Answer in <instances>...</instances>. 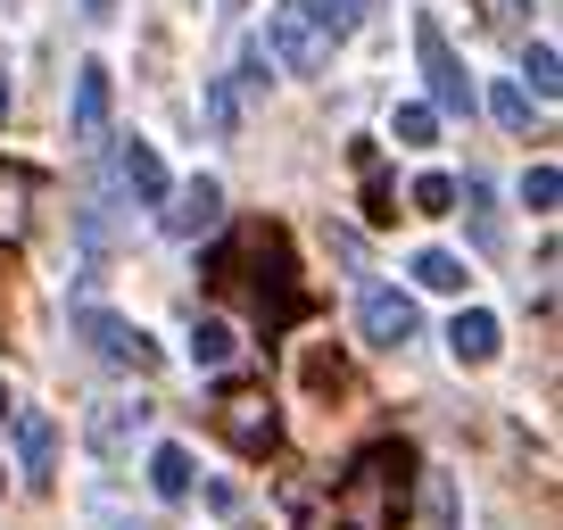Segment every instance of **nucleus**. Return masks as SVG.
I'll use <instances>...</instances> for the list:
<instances>
[{
	"label": "nucleus",
	"mask_w": 563,
	"mask_h": 530,
	"mask_svg": "<svg viewBox=\"0 0 563 530\" xmlns=\"http://www.w3.org/2000/svg\"><path fill=\"white\" fill-rule=\"evenodd\" d=\"M232 356H241V332H232L224 316H208V323L191 332V365H199V373H224Z\"/></svg>",
	"instance_id": "nucleus-11"
},
{
	"label": "nucleus",
	"mask_w": 563,
	"mask_h": 530,
	"mask_svg": "<svg viewBox=\"0 0 563 530\" xmlns=\"http://www.w3.org/2000/svg\"><path fill=\"white\" fill-rule=\"evenodd\" d=\"M0 423H9V382H0Z\"/></svg>",
	"instance_id": "nucleus-28"
},
{
	"label": "nucleus",
	"mask_w": 563,
	"mask_h": 530,
	"mask_svg": "<svg viewBox=\"0 0 563 530\" xmlns=\"http://www.w3.org/2000/svg\"><path fill=\"white\" fill-rule=\"evenodd\" d=\"M365 9H373V0H316V18H323V34H332V42H349L356 25H365Z\"/></svg>",
	"instance_id": "nucleus-19"
},
{
	"label": "nucleus",
	"mask_w": 563,
	"mask_h": 530,
	"mask_svg": "<svg viewBox=\"0 0 563 530\" xmlns=\"http://www.w3.org/2000/svg\"><path fill=\"white\" fill-rule=\"evenodd\" d=\"M108 100H117V84H108V67H100V58H84V67H75V124H67V133H75V142H100V133H108Z\"/></svg>",
	"instance_id": "nucleus-8"
},
{
	"label": "nucleus",
	"mask_w": 563,
	"mask_h": 530,
	"mask_svg": "<svg viewBox=\"0 0 563 530\" xmlns=\"http://www.w3.org/2000/svg\"><path fill=\"white\" fill-rule=\"evenodd\" d=\"M150 489H158V497H191V448L166 440L158 456H150Z\"/></svg>",
	"instance_id": "nucleus-14"
},
{
	"label": "nucleus",
	"mask_w": 563,
	"mask_h": 530,
	"mask_svg": "<svg viewBox=\"0 0 563 530\" xmlns=\"http://www.w3.org/2000/svg\"><path fill=\"white\" fill-rule=\"evenodd\" d=\"M257 51H265V67H282V75H323L340 42L323 34L316 0H282L274 18H265V42H257Z\"/></svg>",
	"instance_id": "nucleus-2"
},
{
	"label": "nucleus",
	"mask_w": 563,
	"mask_h": 530,
	"mask_svg": "<svg viewBox=\"0 0 563 530\" xmlns=\"http://www.w3.org/2000/svg\"><path fill=\"white\" fill-rule=\"evenodd\" d=\"M456 208V175H422L415 183V216H448Z\"/></svg>",
	"instance_id": "nucleus-23"
},
{
	"label": "nucleus",
	"mask_w": 563,
	"mask_h": 530,
	"mask_svg": "<svg viewBox=\"0 0 563 530\" xmlns=\"http://www.w3.org/2000/svg\"><path fill=\"white\" fill-rule=\"evenodd\" d=\"M75 332L91 340V356H108V365H133V373H158V340L141 332V323L108 316V307H75Z\"/></svg>",
	"instance_id": "nucleus-4"
},
{
	"label": "nucleus",
	"mask_w": 563,
	"mask_h": 530,
	"mask_svg": "<svg viewBox=\"0 0 563 530\" xmlns=\"http://www.w3.org/2000/svg\"><path fill=\"white\" fill-rule=\"evenodd\" d=\"M356 323H365L373 349H406V340L422 332V307L406 299V290H389V283H365V299H356Z\"/></svg>",
	"instance_id": "nucleus-6"
},
{
	"label": "nucleus",
	"mask_w": 563,
	"mask_h": 530,
	"mask_svg": "<svg viewBox=\"0 0 563 530\" xmlns=\"http://www.w3.org/2000/svg\"><path fill=\"white\" fill-rule=\"evenodd\" d=\"M464 208H473V232H481V249H497V241H506V232H497V208H489V183H464Z\"/></svg>",
	"instance_id": "nucleus-21"
},
{
	"label": "nucleus",
	"mask_w": 563,
	"mask_h": 530,
	"mask_svg": "<svg viewBox=\"0 0 563 530\" xmlns=\"http://www.w3.org/2000/svg\"><path fill=\"white\" fill-rule=\"evenodd\" d=\"M150 431V407H124V398H108V407H91V456L100 464H124V448Z\"/></svg>",
	"instance_id": "nucleus-9"
},
{
	"label": "nucleus",
	"mask_w": 563,
	"mask_h": 530,
	"mask_svg": "<svg viewBox=\"0 0 563 530\" xmlns=\"http://www.w3.org/2000/svg\"><path fill=\"white\" fill-rule=\"evenodd\" d=\"M415 283H422V290H464L473 274H464L456 249H422V257H415Z\"/></svg>",
	"instance_id": "nucleus-16"
},
{
	"label": "nucleus",
	"mask_w": 563,
	"mask_h": 530,
	"mask_svg": "<svg viewBox=\"0 0 563 530\" xmlns=\"http://www.w3.org/2000/svg\"><path fill=\"white\" fill-rule=\"evenodd\" d=\"M0 124H9V75H0Z\"/></svg>",
	"instance_id": "nucleus-27"
},
{
	"label": "nucleus",
	"mask_w": 563,
	"mask_h": 530,
	"mask_svg": "<svg viewBox=\"0 0 563 530\" xmlns=\"http://www.w3.org/2000/svg\"><path fill=\"white\" fill-rule=\"evenodd\" d=\"M216 431L232 440V456H274V440H282L274 407H265L257 389H232L224 407H216Z\"/></svg>",
	"instance_id": "nucleus-7"
},
{
	"label": "nucleus",
	"mask_w": 563,
	"mask_h": 530,
	"mask_svg": "<svg viewBox=\"0 0 563 530\" xmlns=\"http://www.w3.org/2000/svg\"><path fill=\"white\" fill-rule=\"evenodd\" d=\"M84 18H117V0H84Z\"/></svg>",
	"instance_id": "nucleus-26"
},
{
	"label": "nucleus",
	"mask_w": 563,
	"mask_h": 530,
	"mask_svg": "<svg viewBox=\"0 0 563 530\" xmlns=\"http://www.w3.org/2000/svg\"><path fill=\"white\" fill-rule=\"evenodd\" d=\"M18 440H25V473H34V481H51V456H58V423H51V415H25V431H18Z\"/></svg>",
	"instance_id": "nucleus-17"
},
{
	"label": "nucleus",
	"mask_w": 563,
	"mask_h": 530,
	"mask_svg": "<svg viewBox=\"0 0 563 530\" xmlns=\"http://www.w3.org/2000/svg\"><path fill=\"white\" fill-rule=\"evenodd\" d=\"M415 58H422V84H431V117H473V75H464V58L448 51L440 18H415Z\"/></svg>",
	"instance_id": "nucleus-3"
},
{
	"label": "nucleus",
	"mask_w": 563,
	"mask_h": 530,
	"mask_svg": "<svg viewBox=\"0 0 563 530\" xmlns=\"http://www.w3.org/2000/svg\"><path fill=\"white\" fill-rule=\"evenodd\" d=\"M406 473H415L406 440H373L365 456L340 473V506H356L365 522H398V514H406Z\"/></svg>",
	"instance_id": "nucleus-1"
},
{
	"label": "nucleus",
	"mask_w": 563,
	"mask_h": 530,
	"mask_svg": "<svg viewBox=\"0 0 563 530\" xmlns=\"http://www.w3.org/2000/svg\"><path fill=\"white\" fill-rule=\"evenodd\" d=\"M158 224L175 232V241H199V232H216V224H224V183H216V175H191L183 191L158 199Z\"/></svg>",
	"instance_id": "nucleus-5"
},
{
	"label": "nucleus",
	"mask_w": 563,
	"mask_h": 530,
	"mask_svg": "<svg viewBox=\"0 0 563 530\" xmlns=\"http://www.w3.org/2000/svg\"><path fill=\"white\" fill-rule=\"evenodd\" d=\"M497 340H506V332H497V316H489V307H464V316L448 323V349H456V365H489V356H497Z\"/></svg>",
	"instance_id": "nucleus-10"
},
{
	"label": "nucleus",
	"mask_w": 563,
	"mask_h": 530,
	"mask_svg": "<svg viewBox=\"0 0 563 530\" xmlns=\"http://www.w3.org/2000/svg\"><path fill=\"white\" fill-rule=\"evenodd\" d=\"M522 75H530V91H539V100H555V84H563V75H555V42H530V51H522Z\"/></svg>",
	"instance_id": "nucleus-20"
},
{
	"label": "nucleus",
	"mask_w": 563,
	"mask_h": 530,
	"mask_svg": "<svg viewBox=\"0 0 563 530\" xmlns=\"http://www.w3.org/2000/svg\"><path fill=\"white\" fill-rule=\"evenodd\" d=\"M555 199H563V175H555V166H530V175H522V208H530V216H547Z\"/></svg>",
	"instance_id": "nucleus-22"
},
{
	"label": "nucleus",
	"mask_w": 563,
	"mask_h": 530,
	"mask_svg": "<svg viewBox=\"0 0 563 530\" xmlns=\"http://www.w3.org/2000/svg\"><path fill=\"white\" fill-rule=\"evenodd\" d=\"M340 382H349V365H340L332 349H316V356H307V389H340Z\"/></svg>",
	"instance_id": "nucleus-25"
},
{
	"label": "nucleus",
	"mask_w": 563,
	"mask_h": 530,
	"mask_svg": "<svg viewBox=\"0 0 563 530\" xmlns=\"http://www.w3.org/2000/svg\"><path fill=\"white\" fill-rule=\"evenodd\" d=\"M489 108H497V124H506V133H522V124H530V91H522V84H497Z\"/></svg>",
	"instance_id": "nucleus-24"
},
{
	"label": "nucleus",
	"mask_w": 563,
	"mask_h": 530,
	"mask_svg": "<svg viewBox=\"0 0 563 530\" xmlns=\"http://www.w3.org/2000/svg\"><path fill=\"white\" fill-rule=\"evenodd\" d=\"M356 175H365V216L373 224H398V191H389V175H382L373 150H356Z\"/></svg>",
	"instance_id": "nucleus-15"
},
{
	"label": "nucleus",
	"mask_w": 563,
	"mask_h": 530,
	"mask_svg": "<svg viewBox=\"0 0 563 530\" xmlns=\"http://www.w3.org/2000/svg\"><path fill=\"white\" fill-rule=\"evenodd\" d=\"M389 133H398V150H431V142H440V117H431L422 100H406L398 117H389Z\"/></svg>",
	"instance_id": "nucleus-18"
},
{
	"label": "nucleus",
	"mask_w": 563,
	"mask_h": 530,
	"mask_svg": "<svg viewBox=\"0 0 563 530\" xmlns=\"http://www.w3.org/2000/svg\"><path fill=\"white\" fill-rule=\"evenodd\" d=\"M224 9H249V0H224Z\"/></svg>",
	"instance_id": "nucleus-29"
},
{
	"label": "nucleus",
	"mask_w": 563,
	"mask_h": 530,
	"mask_svg": "<svg viewBox=\"0 0 563 530\" xmlns=\"http://www.w3.org/2000/svg\"><path fill=\"white\" fill-rule=\"evenodd\" d=\"M124 191L150 199V208L166 199V166H158V150H150V142H124Z\"/></svg>",
	"instance_id": "nucleus-12"
},
{
	"label": "nucleus",
	"mask_w": 563,
	"mask_h": 530,
	"mask_svg": "<svg viewBox=\"0 0 563 530\" xmlns=\"http://www.w3.org/2000/svg\"><path fill=\"white\" fill-rule=\"evenodd\" d=\"M422 530H464V506H456V473H422Z\"/></svg>",
	"instance_id": "nucleus-13"
}]
</instances>
